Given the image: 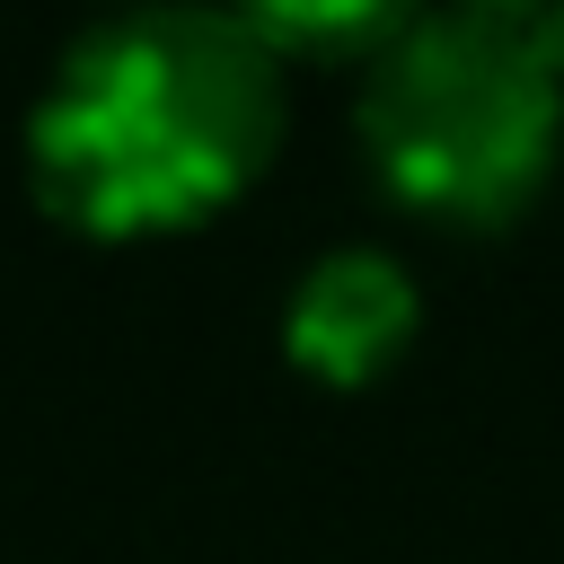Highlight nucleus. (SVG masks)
I'll return each mask as SVG.
<instances>
[{
  "instance_id": "f257e3e1",
  "label": "nucleus",
  "mask_w": 564,
  "mask_h": 564,
  "mask_svg": "<svg viewBox=\"0 0 564 564\" xmlns=\"http://www.w3.org/2000/svg\"><path fill=\"white\" fill-rule=\"evenodd\" d=\"M291 62L247 9H115L26 106V185L79 238H167L229 212L282 150Z\"/></svg>"
},
{
  "instance_id": "7ed1b4c3",
  "label": "nucleus",
  "mask_w": 564,
  "mask_h": 564,
  "mask_svg": "<svg viewBox=\"0 0 564 564\" xmlns=\"http://www.w3.org/2000/svg\"><path fill=\"white\" fill-rule=\"evenodd\" d=\"M414 335H423V291H414L405 256H388L370 238L308 256L282 300V352H291V370H308L326 388H370L379 370L405 361Z\"/></svg>"
},
{
  "instance_id": "f03ea898",
  "label": "nucleus",
  "mask_w": 564,
  "mask_h": 564,
  "mask_svg": "<svg viewBox=\"0 0 564 564\" xmlns=\"http://www.w3.org/2000/svg\"><path fill=\"white\" fill-rule=\"evenodd\" d=\"M370 176L449 220H520L564 159V0H449L405 9L379 62H361Z\"/></svg>"
},
{
  "instance_id": "20e7f679",
  "label": "nucleus",
  "mask_w": 564,
  "mask_h": 564,
  "mask_svg": "<svg viewBox=\"0 0 564 564\" xmlns=\"http://www.w3.org/2000/svg\"><path fill=\"white\" fill-rule=\"evenodd\" d=\"M247 26L282 53V62H379L388 35L405 26L397 0H326V9H247Z\"/></svg>"
}]
</instances>
